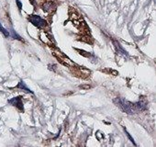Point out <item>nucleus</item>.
<instances>
[{"label":"nucleus","instance_id":"obj_6","mask_svg":"<svg viewBox=\"0 0 156 147\" xmlns=\"http://www.w3.org/2000/svg\"><path fill=\"white\" fill-rule=\"evenodd\" d=\"M54 8H55V7H53L52 2H46V3L44 4V6H43L44 11H47V12L51 11L52 9H54Z\"/></svg>","mask_w":156,"mask_h":147},{"label":"nucleus","instance_id":"obj_9","mask_svg":"<svg viewBox=\"0 0 156 147\" xmlns=\"http://www.w3.org/2000/svg\"><path fill=\"white\" fill-rule=\"evenodd\" d=\"M124 130H125V132H126V134H127V136H128V137H129V139L130 140V142H132V143H133L134 145H136V143H135V142H134V140H133V138H132V137L130 136V134H129V132L127 131V130H126L125 128H124Z\"/></svg>","mask_w":156,"mask_h":147},{"label":"nucleus","instance_id":"obj_1","mask_svg":"<svg viewBox=\"0 0 156 147\" xmlns=\"http://www.w3.org/2000/svg\"><path fill=\"white\" fill-rule=\"evenodd\" d=\"M114 103L124 112L128 114H135L146 109V102L145 101H139L136 103L129 102L122 98H117L114 99Z\"/></svg>","mask_w":156,"mask_h":147},{"label":"nucleus","instance_id":"obj_11","mask_svg":"<svg viewBox=\"0 0 156 147\" xmlns=\"http://www.w3.org/2000/svg\"><path fill=\"white\" fill-rule=\"evenodd\" d=\"M80 88H86V89H89L91 87L90 86H80Z\"/></svg>","mask_w":156,"mask_h":147},{"label":"nucleus","instance_id":"obj_5","mask_svg":"<svg viewBox=\"0 0 156 147\" xmlns=\"http://www.w3.org/2000/svg\"><path fill=\"white\" fill-rule=\"evenodd\" d=\"M17 88H20V89H22V90H24V91L27 92V93H33L30 89H29V88L26 86V84H25L23 81H20Z\"/></svg>","mask_w":156,"mask_h":147},{"label":"nucleus","instance_id":"obj_2","mask_svg":"<svg viewBox=\"0 0 156 147\" xmlns=\"http://www.w3.org/2000/svg\"><path fill=\"white\" fill-rule=\"evenodd\" d=\"M29 20L37 28L39 29H41V28H44L46 25H47V22L41 19L40 16H37V15H31L29 17Z\"/></svg>","mask_w":156,"mask_h":147},{"label":"nucleus","instance_id":"obj_4","mask_svg":"<svg viewBox=\"0 0 156 147\" xmlns=\"http://www.w3.org/2000/svg\"><path fill=\"white\" fill-rule=\"evenodd\" d=\"M114 42V44H115V47H116V49H117V52H119V53H120V54H122V55H124V56H128V53H127V52L120 46V44L119 43H118L117 41H113Z\"/></svg>","mask_w":156,"mask_h":147},{"label":"nucleus","instance_id":"obj_3","mask_svg":"<svg viewBox=\"0 0 156 147\" xmlns=\"http://www.w3.org/2000/svg\"><path fill=\"white\" fill-rule=\"evenodd\" d=\"M11 105L15 106L16 108H18L20 111H23L24 109H23V103H22V100H21V97H17V98H14L12 99H10L9 101Z\"/></svg>","mask_w":156,"mask_h":147},{"label":"nucleus","instance_id":"obj_10","mask_svg":"<svg viewBox=\"0 0 156 147\" xmlns=\"http://www.w3.org/2000/svg\"><path fill=\"white\" fill-rule=\"evenodd\" d=\"M17 4H18V6H19V9H21L22 5H21V2L20 1V0H17Z\"/></svg>","mask_w":156,"mask_h":147},{"label":"nucleus","instance_id":"obj_8","mask_svg":"<svg viewBox=\"0 0 156 147\" xmlns=\"http://www.w3.org/2000/svg\"><path fill=\"white\" fill-rule=\"evenodd\" d=\"M11 35H12V37H13L14 39H16V40H19V41H23V40L21 39V37H20V35H18V34H17V33H16V32H15V31H14L13 30H11Z\"/></svg>","mask_w":156,"mask_h":147},{"label":"nucleus","instance_id":"obj_7","mask_svg":"<svg viewBox=\"0 0 156 147\" xmlns=\"http://www.w3.org/2000/svg\"><path fill=\"white\" fill-rule=\"evenodd\" d=\"M0 31H1V32H2L6 37H9V36L10 35V34H9V30H6V29L1 25V23H0Z\"/></svg>","mask_w":156,"mask_h":147}]
</instances>
